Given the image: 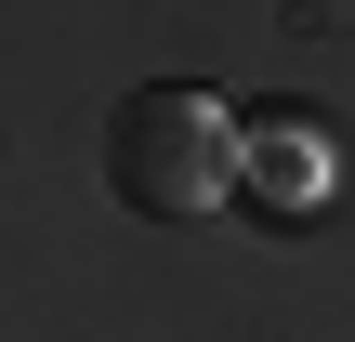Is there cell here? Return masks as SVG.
<instances>
[{
	"instance_id": "6da1fadb",
	"label": "cell",
	"mask_w": 355,
	"mask_h": 342,
	"mask_svg": "<svg viewBox=\"0 0 355 342\" xmlns=\"http://www.w3.org/2000/svg\"><path fill=\"white\" fill-rule=\"evenodd\" d=\"M105 185H119V211H145V224H198V211L237 185V119H224L198 79H145V92H119V119H105Z\"/></svg>"
}]
</instances>
